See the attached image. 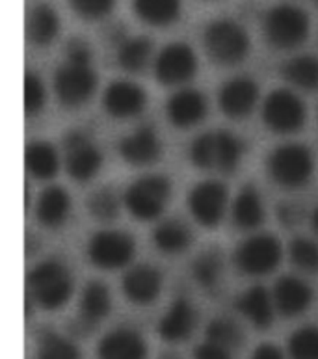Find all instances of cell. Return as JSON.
<instances>
[{"label": "cell", "instance_id": "cell-16", "mask_svg": "<svg viewBox=\"0 0 318 359\" xmlns=\"http://www.w3.org/2000/svg\"><path fill=\"white\" fill-rule=\"evenodd\" d=\"M147 107L146 90L130 81H112L103 93V110L113 119L140 116Z\"/></svg>", "mask_w": 318, "mask_h": 359}, {"label": "cell", "instance_id": "cell-20", "mask_svg": "<svg viewBox=\"0 0 318 359\" xmlns=\"http://www.w3.org/2000/svg\"><path fill=\"white\" fill-rule=\"evenodd\" d=\"M198 326V311L186 298H177L167 307V311L158 320L157 332L162 341L177 344L188 341Z\"/></svg>", "mask_w": 318, "mask_h": 359}, {"label": "cell", "instance_id": "cell-34", "mask_svg": "<svg viewBox=\"0 0 318 359\" xmlns=\"http://www.w3.org/2000/svg\"><path fill=\"white\" fill-rule=\"evenodd\" d=\"M205 341L226 346L233 352L238 346H242L244 332L242 327L238 326V322H235L229 316H216L207 324Z\"/></svg>", "mask_w": 318, "mask_h": 359}, {"label": "cell", "instance_id": "cell-7", "mask_svg": "<svg viewBox=\"0 0 318 359\" xmlns=\"http://www.w3.org/2000/svg\"><path fill=\"white\" fill-rule=\"evenodd\" d=\"M263 123L275 135H294L307 121V108L302 97L289 88L272 90L261 107Z\"/></svg>", "mask_w": 318, "mask_h": 359}, {"label": "cell", "instance_id": "cell-31", "mask_svg": "<svg viewBox=\"0 0 318 359\" xmlns=\"http://www.w3.org/2000/svg\"><path fill=\"white\" fill-rule=\"evenodd\" d=\"M132 10L151 27H170L181 15V0H132Z\"/></svg>", "mask_w": 318, "mask_h": 359}, {"label": "cell", "instance_id": "cell-38", "mask_svg": "<svg viewBox=\"0 0 318 359\" xmlns=\"http://www.w3.org/2000/svg\"><path fill=\"white\" fill-rule=\"evenodd\" d=\"M47 104V90L41 76L34 71L25 75V112L28 118H36Z\"/></svg>", "mask_w": 318, "mask_h": 359}, {"label": "cell", "instance_id": "cell-5", "mask_svg": "<svg viewBox=\"0 0 318 359\" xmlns=\"http://www.w3.org/2000/svg\"><path fill=\"white\" fill-rule=\"evenodd\" d=\"M203 47L218 65H237L249 53V36L242 25L233 19H214L203 30Z\"/></svg>", "mask_w": 318, "mask_h": 359}, {"label": "cell", "instance_id": "cell-36", "mask_svg": "<svg viewBox=\"0 0 318 359\" xmlns=\"http://www.w3.org/2000/svg\"><path fill=\"white\" fill-rule=\"evenodd\" d=\"M289 359H318V326L294 330L286 343Z\"/></svg>", "mask_w": 318, "mask_h": 359}, {"label": "cell", "instance_id": "cell-40", "mask_svg": "<svg viewBox=\"0 0 318 359\" xmlns=\"http://www.w3.org/2000/svg\"><path fill=\"white\" fill-rule=\"evenodd\" d=\"M275 216H277V220L283 227L292 229V227L302 224L305 212H303L302 205L296 203V201H281V203H277Z\"/></svg>", "mask_w": 318, "mask_h": 359}, {"label": "cell", "instance_id": "cell-10", "mask_svg": "<svg viewBox=\"0 0 318 359\" xmlns=\"http://www.w3.org/2000/svg\"><path fill=\"white\" fill-rule=\"evenodd\" d=\"M97 73L92 65H78L65 62L56 67L53 88L56 99L65 108L84 107L97 90Z\"/></svg>", "mask_w": 318, "mask_h": 359}, {"label": "cell", "instance_id": "cell-12", "mask_svg": "<svg viewBox=\"0 0 318 359\" xmlns=\"http://www.w3.org/2000/svg\"><path fill=\"white\" fill-rule=\"evenodd\" d=\"M229 192L227 187L218 179H205L190 188L188 203L190 215L194 220L207 229H214L221 224L227 210Z\"/></svg>", "mask_w": 318, "mask_h": 359}, {"label": "cell", "instance_id": "cell-39", "mask_svg": "<svg viewBox=\"0 0 318 359\" xmlns=\"http://www.w3.org/2000/svg\"><path fill=\"white\" fill-rule=\"evenodd\" d=\"M116 0H69L71 10L86 21H97L113 10Z\"/></svg>", "mask_w": 318, "mask_h": 359}, {"label": "cell", "instance_id": "cell-11", "mask_svg": "<svg viewBox=\"0 0 318 359\" xmlns=\"http://www.w3.org/2000/svg\"><path fill=\"white\" fill-rule=\"evenodd\" d=\"M62 147H64V168L73 181L88 182L101 172L103 153L84 130H69L62 140Z\"/></svg>", "mask_w": 318, "mask_h": 359}, {"label": "cell", "instance_id": "cell-8", "mask_svg": "<svg viewBox=\"0 0 318 359\" xmlns=\"http://www.w3.org/2000/svg\"><path fill=\"white\" fill-rule=\"evenodd\" d=\"M283 259V246L277 236L257 233L244 238L235 248V264L246 276L263 278L274 272Z\"/></svg>", "mask_w": 318, "mask_h": 359}, {"label": "cell", "instance_id": "cell-13", "mask_svg": "<svg viewBox=\"0 0 318 359\" xmlns=\"http://www.w3.org/2000/svg\"><path fill=\"white\" fill-rule=\"evenodd\" d=\"M155 79L162 86H183L198 73V56L186 43H170L162 48L153 64Z\"/></svg>", "mask_w": 318, "mask_h": 359}, {"label": "cell", "instance_id": "cell-6", "mask_svg": "<svg viewBox=\"0 0 318 359\" xmlns=\"http://www.w3.org/2000/svg\"><path fill=\"white\" fill-rule=\"evenodd\" d=\"M263 32L274 48L291 50L307 39L309 15L294 4H275L265 13Z\"/></svg>", "mask_w": 318, "mask_h": 359}, {"label": "cell", "instance_id": "cell-3", "mask_svg": "<svg viewBox=\"0 0 318 359\" xmlns=\"http://www.w3.org/2000/svg\"><path fill=\"white\" fill-rule=\"evenodd\" d=\"M266 172L277 187L300 190L313 179L314 153L305 144H281L266 156Z\"/></svg>", "mask_w": 318, "mask_h": 359}, {"label": "cell", "instance_id": "cell-35", "mask_svg": "<svg viewBox=\"0 0 318 359\" xmlns=\"http://www.w3.org/2000/svg\"><path fill=\"white\" fill-rule=\"evenodd\" d=\"M36 359H82L81 348L56 332H45L38 341Z\"/></svg>", "mask_w": 318, "mask_h": 359}, {"label": "cell", "instance_id": "cell-4", "mask_svg": "<svg viewBox=\"0 0 318 359\" xmlns=\"http://www.w3.org/2000/svg\"><path fill=\"white\" fill-rule=\"evenodd\" d=\"M172 199V181L160 173L141 175L123 192V205L138 222L158 220Z\"/></svg>", "mask_w": 318, "mask_h": 359}, {"label": "cell", "instance_id": "cell-15", "mask_svg": "<svg viewBox=\"0 0 318 359\" xmlns=\"http://www.w3.org/2000/svg\"><path fill=\"white\" fill-rule=\"evenodd\" d=\"M162 285H164V278L160 270L153 264L140 263L130 266L125 272L121 279V292L125 300L134 306H151L160 296Z\"/></svg>", "mask_w": 318, "mask_h": 359}, {"label": "cell", "instance_id": "cell-47", "mask_svg": "<svg viewBox=\"0 0 318 359\" xmlns=\"http://www.w3.org/2000/svg\"><path fill=\"white\" fill-rule=\"evenodd\" d=\"M314 4H317V6H318V0H314Z\"/></svg>", "mask_w": 318, "mask_h": 359}, {"label": "cell", "instance_id": "cell-46", "mask_svg": "<svg viewBox=\"0 0 318 359\" xmlns=\"http://www.w3.org/2000/svg\"><path fill=\"white\" fill-rule=\"evenodd\" d=\"M158 359H181V355L175 354V352H164Z\"/></svg>", "mask_w": 318, "mask_h": 359}, {"label": "cell", "instance_id": "cell-17", "mask_svg": "<svg viewBox=\"0 0 318 359\" xmlns=\"http://www.w3.org/2000/svg\"><path fill=\"white\" fill-rule=\"evenodd\" d=\"M207 97L195 88H179L166 102V118L175 129H192L207 116Z\"/></svg>", "mask_w": 318, "mask_h": 359}, {"label": "cell", "instance_id": "cell-44", "mask_svg": "<svg viewBox=\"0 0 318 359\" xmlns=\"http://www.w3.org/2000/svg\"><path fill=\"white\" fill-rule=\"evenodd\" d=\"M106 38L110 43L113 45H121L123 41H127V34H125V27L123 25H112V27L108 28V32H106Z\"/></svg>", "mask_w": 318, "mask_h": 359}, {"label": "cell", "instance_id": "cell-24", "mask_svg": "<svg viewBox=\"0 0 318 359\" xmlns=\"http://www.w3.org/2000/svg\"><path fill=\"white\" fill-rule=\"evenodd\" d=\"M233 225L240 231H255L265 222V205L254 184H244L231 205Z\"/></svg>", "mask_w": 318, "mask_h": 359}, {"label": "cell", "instance_id": "cell-9", "mask_svg": "<svg viewBox=\"0 0 318 359\" xmlns=\"http://www.w3.org/2000/svg\"><path fill=\"white\" fill-rule=\"evenodd\" d=\"M88 261L99 270H119L132 263L136 241L127 231H97L88 241Z\"/></svg>", "mask_w": 318, "mask_h": 359}, {"label": "cell", "instance_id": "cell-28", "mask_svg": "<svg viewBox=\"0 0 318 359\" xmlns=\"http://www.w3.org/2000/svg\"><path fill=\"white\" fill-rule=\"evenodd\" d=\"M25 166L27 172L38 181H50L58 175L60 155L50 142L34 140L25 149Z\"/></svg>", "mask_w": 318, "mask_h": 359}, {"label": "cell", "instance_id": "cell-43", "mask_svg": "<svg viewBox=\"0 0 318 359\" xmlns=\"http://www.w3.org/2000/svg\"><path fill=\"white\" fill-rule=\"evenodd\" d=\"M249 359H285L283 350L274 343H261L257 348L251 352Z\"/></svg>", "mask_w": 318, "mask_h": 359}, {"label": "cell", "instance_id": "cell-2", "mask_svg": "<svg viewBox=\"0 0 318 359\" xmlns=\"http://www.w3.org/2000/svg\"><path fill=\"white\" fill-rule=\"evenodd\" d=\"M73 276L58 259H45L28 270L27 296L45 311H56L73 296Z\"/></svg>", "mask_w": 318, "mask_h": 359}, {"label": "cell", "instance_id": "cell-27", "mask_svg": "<svg viewBox=\"0 0 318 359\" xmlns=\"http://www.w3.org/2000/svg\"><path fill=\"white\" fill-rule=\"evenodd\" d=\"M194 242L192 229L186 222L181 218H166L158 222V225L153 231V244L158 252L166 255H177V253L186 252Z\"/></svg>", "mask_w": 318, "mask_h": 359}, {"label": "cell", "instance_id": "cell-26", "mask_svg": "<svg viewBox=\"0 0 318 359\" xmlns=\"http://www.w3.org/2000/svg\"><path fill=\"white\" fill-rule=\"evenodd\" d=\"M110 309H112L110 289L97 279L88 281L78 300V320L88 327L97 326L99 322L110 315Z\"/></svg>", "mask_w": 318, "mask_h": 359}, {"label": "cell", "instance_id": "cell-41", "mask_svg": "<svg viewBox=\"0 0 318 359\" xmlns=\"http://www.w3.org/2000/svg\"><path fill=\"white\" fill-rule=\"evenodd\" d=\"M92 47L84 41L82 38H71L65 45V58L69 64L78 65H90L92 62Z\"/></svg>", "mask_w": 318, "mask_h": 359}, {"label": "cell", "instance_id": "cell-30", "mask_svg": "<svg viewBox=\"0 0 318 359\" xmlns=\"http://www.w3.org/2000/svg\"><path fill=\"white\" fill-rule=\"evenodd\" d=\"M281 76L291 86L303 91L318 90V58L311 54H300L286 60L279 67Z\"/></svg>", "mask_w": 318, "mask_h": 359}, {"label": "cell", "instance_id": "cell-18", "mask_svg": "<svg viewBox=\"0 0 318 359\" xmlns=\"http://www.w3.org/2000/svg\"><path fill=\"white\" fill-rule=\"evenodd\" d=\"M118 153L129 166H151L162 156V142L153 127L141 125L119 140Z\"/></svg>", "mask_w": 318, "mask_h": 359}, {"label": "cell", "instance_id": "cell-14", "mask_svg": "<svg viewBox=\"0 0 318 359\" xmlns=\"http://www.w3.org/2000/svg\"><path fill=\"white\" fill-rule=\"evenodd\" d=\"M259 101V84L249 76H233L218 91V107L229 119H246Z\"/></svg>", "mask_w": 318, "mask_h": 359}, {"label": "cell", "instance_id": "cell-32", "mask_svg": "<svg viewBox=\"0 0 318 359\" xmlns=\"http://www.w3.org/2000/svg\"><path fill=\"white\" fill-rule=\"evenodd\" d=\"M153 54V41L146 36H136L118 47V64L127 73L140 75L149 65Z\"/></svg>", "mask_w": 318, "mask_h": 359}, {"label": "cell", "instance_id": "cell-22", "mask_svg": "<svg viewBox=\"0 0 318 359\" xmlns=\"http://www.w3.org/2000/svg\"><path fill=\"white\" fill-rule=\"evenodd\" d=\"M235 309L261 332H265L274 324V298L263 285H254L244 290L235 300Z\"/></svg>", "mask_w": 318, "mask_h": 359}, {"label": "cell", "instance_id": "cell-23", "mask_svg": "<svg viewBox=\"0 0 318 359\" xmlns=\"http://www.w3.org/2000/svg\"><path fill=\"white\" fill-rule=\"evenodd\" d=\"M71 215V196L64 187H47L36 201V220L45 229H58Z\"/></svg>", "mask_w": 318, "mask_h": 359}, {"label": "cell", "instance_id": "cell-33", "mask_svg": "<svg viewBox=\"0 0 318 359\" xmlns=\"http://www.w3.org/2000/svg\"><path fill=\"white\" fill-rule=\"evenodd\" d=\"M123 198H119V194L112 187H101L93 190L86 198V209L93 220L110 224L121 212Z\"/></svg>", "mask_w": 318, "mask_h": 359}, {"label": "cell", "instance_id": "cell-42", "mask_svg": "<svg viewBox=\"0 0 318 359\" xmlns=\"http://www.w3.org/2000/svg\"><path fill=\"white\" fill-rule=\"evenodd\" d=\"M194 359H233V354L226 346H220L211 341H203L195 346Z\"/></svg>", "mask_w": 318, "mask_h": 359}, {"label": "cell", "instance_id": "cell-1", "mask_svg": "<svg viewBox=\"0 0 318 359\" xmlns=\"http://www.w3.org/2000/svg\"><path fill=\"white\" fill-rule=\"evenodd\" d=\"M244 149V142L231 130L216 129L203 133L190 144L188 158L198 170H216L223 175H231L242 162Z\"/></svg>", "mask_w": 318, "mask_h": 359}, {"label": "cell", "instance_id": "cell-21", "mask_svg": "<svg viewBox=\"0 0 318 359\" xmlns=\"http://www.w3.org/2000/svg\"><path fill=\"white\" fill-rule=\"evenodd\" d=\"M97 359H147V343L132 327H116L97 344Z\"/></svg>", "mask_w": 318, "mask_h": 359}, {"label": "cell", "instance_id": "cell-25", "mask_svg": "<svg viewBox=\"0 0 318 359\" xmlns=\"http://www.w3.org/2000/svg\"><path fill=\"white\" fill-rule=\"evenodd\" d=\"M27 39L36 47H49L60 32V19L47 2H38L27 11L25 21Z\"/></svg>", "mask_w": 318, "mask_h": 359}, {"label": "cell", "instance_id": "cell-29", "mask_svg": "<svg viewBox=\"0 0 318 359\" xmlns=\"http://www.w3.org/2000/svg\"><path fill=\"white\" fill-rule=\"evenodd\" d=\"M223 270H226L223 255L216 248H211V250L207 248L201 253H198L192 261V266H190L194 281L207 292H214V290L220 289Z\"/></svg>", "mask_w": 318, "mask_h": 359}, {"label": "cell", "instance_id": "cell-37", "mask_svg": "<svg viewBox=\"0 0 318 359\" xmlns=\"http://www.w3.org/2000/svg\"><path fill=\"white\" fill-rule=\"evenodd\" d=\"M289 259L298 270L318 273V242L307 236H294L289 244Z\"/></svg>", "mask_w": 318, "mask_h": 359}, {"label": "cell", "instance_id": "cell-19", "mask_svg": "<svg viewBox=\"0 0 318 359\" xmlns=\"http://www.w3.org/2000/svg\"><path fill=\"white\" fill-rule=\"evenodd\" d=\"M275 311L285 318H294L307 311L313 304V287L298 276H281L272 289Z\"/></svg>", "mask_w": 318, "mask_h": 359}, {"label": "cell", "instance_id": "cell-45", "mask_svg": "<svg viewBox=\"0 0 318 359\" xmlns=\"http://www.w3.org/2000/svg\"><path fill=\"white\" fill-rule=\"evenodd\" d=\"M311 227H313L314 235H318V205L314 207L313 215H311Z\"/></svg>", "mask_w": 318, "mask_h": 359}]
</instances>
